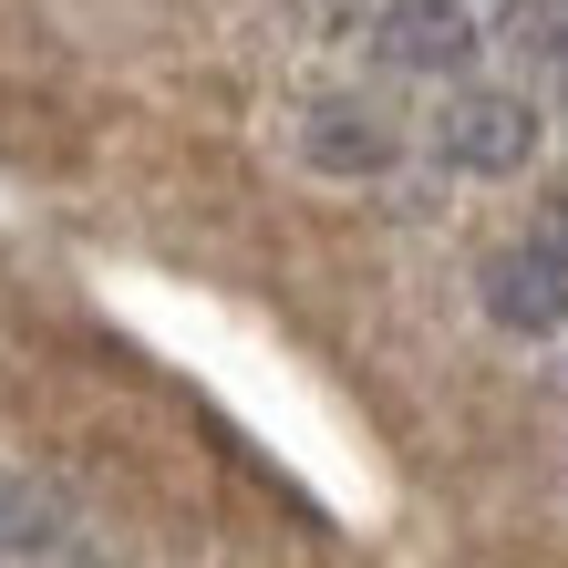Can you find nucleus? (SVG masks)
I'll list each match as a JSON object with an SVG mask.
<instances>
[{
  "label": "nucleus",
  "mask_w": 568,
  "mask_h": 568,
  "mask_svg": "<svg viewBox=\"0 0 568 568\" xmlns=\"http://www.w3.org/2000/svg\"><path fill=\"white\" fill-rule=\"evenodd\" d=\"M558 93H568V73H558Z\"/></svg>",
  "instance_id": "7"
},
{
  "label": "nucleus",
  "mask_w": 568,
  "mask_h": 568,
  "mask_svg": "<svg viewBox=\"0 0 568 568\" xmlns=\"http://www.w3.org/2000/svg\"><path fill=\"white\" fill-rule=\"evenodd\" d=\"M507 42L548 73H568V0H507Z\"/></svg>",
  "instance_id": "6"
},
{
  "label": "nucleus",
  "mask_w": 568,
  "mask_h": 568,
  "mask_svg": "<svg viewBox=\"0 0 568 568\" xmlns=\"http://www.w3.org/2000/svg\"><path fill=\"white\" fill-rule=\"evenodd\" d=\"M373 52L393 73H465V62H476V21H465L455 0H383Z\"/></svg>",
  "instance_id": "3"
},
{
  "label": "nucleus",
  "mask_w": 568,
  "mask_h": 568,
  "mask_svg": "<svg viewBox=\"0 0 568 568\" xmlns=\"http://www.w3.org/2000/svg\"><path fill=\"white\" fill-rule=\"evenodd\" d=\"M486 321H496V331H527V342L568 331V258H558L548 239L496 248V258H486Z\"/></svg>",
  "instance_id": "2"
},
{
  "label": "nucleus",
  "mask_w": 568,
  "mask_h": 568,
  "mask_svg": "<svg viewBox=\"0 0 568 568\" xmlns=\"http://www.w3.org/2000/svg\"><path fill=\"white\" fill-rule=\"evenodd\" d=\"M42 548H62V496L0 465V558H42Z\"/></svg>",
  "instance_id": "5"
},
{
  "label": "nucleus",
  "mask_w": 568,
  "mask_h": 568,
  "mask_svg": "<svg viewBox=\"0 0 568 568\" xmlns=\"http://www.w3.org/2000/svg\"><path fill=\"white\" fill-rule=\"evenodd\" d=\"M300 155H311L321 176H383L393 165V124L373 104H352V93H331V104L300 114Z\"/></svg>",
  "instance_id": "4"
},
{
  "label": "nucleus",
  "mask_w": 568,
  "mask_h": 568,
  "mask_svg": "<svg viewBox=\"0 0 568 568\" xmlns=\"http://www.w3.org/2000/svg\"><path fill=\"white\" fill-rule=\"evenodd\" d=\"M434 155H445L455 176H517V165L538 155V114H527V93L465 83V93H445V114H434Z\"/></svg>",
  "instance_id": "1"
}]
</instances>
